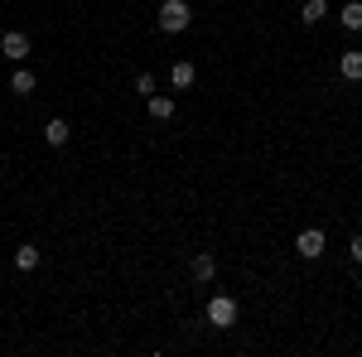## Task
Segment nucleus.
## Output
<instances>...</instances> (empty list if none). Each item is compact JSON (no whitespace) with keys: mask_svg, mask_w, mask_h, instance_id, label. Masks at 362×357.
<instances>
[{"mask_svg":"<svg viewBox=\"0 0 362 357\" xmlns=\"http://www.w3.org/2000/svg\"><path fill=\"white\" fill-rule=\"evenodd\" d=\"M155 25L165 29V34H184V29L194 25V10H189V0H165V5H160V15H155Z\"/></svg>","mask_w":362,"mask_h":357,"instance_id":"f257e3e1","label":"nucleus"},{"mask_svg":"<svg viewBox=\"0 0 362 357\" xmlns=\"http://www.w3.org/2000/svg\"><path fill=\"white\" fill-rule=\"evenodd\" d=\"M208 324H213V329H232V324H237V300H232V295H213V300H208Z\"/></svg>","mask_w":362,"mask_h":357,"instance_id":"f03ea898","label":"nucleus"},{"mask_svg":"<svg viewBox=\"0 0 362 357\" xmlns=\"http://www.w3.org/2000/svg\"><path fill=\"white\" fill-rule=\"evenodd\" d=\"M324 247H329V237H324V227H305V232L295 237V251H300L305 261H319V256H324Z\"/></svg>","mask_w":362,"mask_h":357,"instance_id":"7ed1b4c3","label":"nucleus"},{"mask_svg":"<svg viewBox=\"0 0 362 357\" xmlns=\"http://www.w3.org/2000/svg\"><path fill=\"white\" fill-rule=\"evenodd\" d=\"M0 54L10 58V63H25V58H29V34H20V29H10V34L0 39Z\"/></svg>","mask_w":362,"mask_h":357,"instance_id":"20e7f679","label":"nucleus"},{"mask_svg":"<svg viewBox=\"0 0 362 357\" xmlns=\"http://www.w3.org/2000/svg\"><path fill=\"white\" fill-rule=\"evenodd\" d=\"M189 275H194L198 285H208V280H213V275H218V261H213V256H208V251H198L194 261H189Z\"/></svg>","mask_w":362,"mask_h":357,"instance_id":"39448f33","label":"nucleus"},{"mask_svg":"<svg viewBox=\"0 0 362 357\" xmlns=\"http://www.w3.org/2000/svg\"><path fill=\"white\" fill-rule=\"evenodd\" d=\"M145 111H150V121H169L174 116V97L155 92V97H145Z\"/></svg>","mask_w":362,"mask_h":357,"instance_id":"423d86ee","label":"nucleus"},{"mask_svg":"<svg viewBox=\"0 0 362 357\" xmlns=\"http://www.w3.org/2000/svg\"><path fill=\"white\" fill-rule=\"evenodd\" d=\"M338 73H343L348 83H362V54H343L338 58Z\"/></svg>","mask_w":362,"mask_h":357,"instance_id":"0eeeda50","label":"nucleus"},{"mask_svg":"<svg viewBox=\"0 0 362 357\" xmlns=\"http://www.w3.org/2000/svg\"><path fill=\"white\" fill-rule=\"evenodd\" d=\"M169 83H174V87H194V63H189V58H179V63L169 68Z\"/></svg>","mask_w":362,"mask_h":357,"instance_id":"6e6552de","label":"nucleus"},{"mask_svg":"<svg viewBox=\"0 0 362 357\" xmlns=\"http://www.w3.org/2000/svg\"><path fill=\"white\" fill-rule=\"evenodd\" d=\"M34 87H39V78H34V73H29V68H20V73H15V78H10V92H15V97H29V92H34Z\"/></svg>","mask_w":362,"mask_h":357,"instance_id":"1a4fd4ad","label":"nucleus"},{"mask_svg":"<svg viewBox=\"0 0 362 357\" xmlns=\"http://www.w3.org/2000/svg\"><path fill=\"white\" fill-rule=\"evenodd\" d=\"M338 20H343V29H353V34H358V29H362V0H348Z\"/></svg>","mask_w":362,"mask_h":357,"instance_id":"9d476101","label":"nucleus"},{"mask_svg":"<svg viewBox=\"0 0 362 357\" xmlns=\"http://www.w3.org/2000/svg\"><path fill=\"white\" fill-rule=\"evenodd\" d=\"M44 140H49V145H68V121H63V116H54V121L44 126Z\"/></svg>","mask_w":362,"mask_h":357,"instance_id":"9b49d317","label":"nucleus"},{"mask_svg":"<svg viewBox=\"0 0 362 357\" xmlns=\"http://www.w3.org/2000/svg\"><path fill=\"white\" fill-rule=\"evenodd\" d=\"M15 266H20V271H34V266H39V247H34V242H25V247L15 251Z\"/></svg>","mask_w":362,"mask_h":357,"instance_id":"f8f14e48","label":"nucleus"},{"mask_svg":"<svg viewBox=\"0 0 362 357\" xmlns=\"http://www.w3.org/2000/svg\"><path fill=\"white\" fill-rule=\"evenodd\" d=\"M324 15H329V5H324V0H305V10H300V20H305V25H319Z\"/></svg>","mask_w":362,"mask_h":357,"instance_id":"ddd939ff","label":"nucleus"},{"mask_svg":"<svg viewBox=\"0 0 362 357\" xmlns=\"http://www.w3.org/2000/svg\"><path fill=\"white\" fill-rule=\"evenodd\" d=\"M136 92H140V97H155V78H150V73H140V78H136Z\"/></svg>","mask_w":362,"mask_h":357,"instance_id":"4468645a","label":"nucleus"},{"mask_svg":"<svg viewBox=\"0 0 362 357\" xmlns=\"http://www.w3.org/2000/svg\"><path fill=\"white\" fill-rule=\"evenodd\" d=\"M348 251H353V261H358V266H362V232H358V237H353V242H348Z\"/></svg>","mask_w":362,"mask_h":357,"instance_id":"2eb2a0df","label":"nucleus"}]
</instances>
